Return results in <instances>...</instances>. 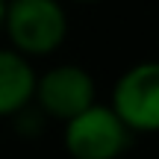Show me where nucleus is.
Listing matches in <instances>:
<instances>
[{
  "mask_svg": "<svg viewBox=\"0 0 159 159\" xmlns=\"http://www.w3.org/2000/svg\"><path fill=\"white\" fill-rule=\"evenodd\" d=\"M68 30V9L62 0H6L0 39L30 62L59 53Z\"/></svg>",
  "mask_w": 159,
  "mask_h": 159,
  "instance_id": "nucleus-1",
  "label": "nucleus"
},
{
  "mask_svg": "<svg viewBox=\"0 0 159 159\" xmlns=\"http://www.w3.org/2000/svg\"><path fill=\"white\" fill-rule=\"evenodd\" d=\"M109 109L133 136L159 133V59H142L118 74L109 94Z\"/></svg>",
  "mask_w": 159,
  "mask_h": 159,
  "instance_id": "nucleus-2",
  "label": "nucleus"
},
{
  "mask_svg": "<svg viewBox=\"0 0 159 159\" xmlns=\"http://www.w3.org/2000/svg\"><path fill=\"white\" fill-rule=\"evenodd\" d=\"M133 139L109 103L100 100L62 124V148L71 159H121L133 148Z\"/></svg>",
  "mask_w": 159,
  "mask_h": 159,
  "instance_id": "nucleus-3",
  "label": "nucleus"
},
{
  "mask_svg": "<svg viewBox=\"0 0 159 159\" xmlns=\"http://www.w3.org/2000/svg\"><path fill=\"white\" fill-rule=\"evenodd\" d=\"M97 103V83L89 68L77 62H59L35 77L33 106L47 121H71Z\"/></svg>",
  "mask_w": 159,
  "mask_h": 159,
  "instance_id": "nucleus-4",
  "label": "nucleus"
},
{
  "mask_svg": "<svg viewBox=\"0 0 159 159\" xmlns=\"http://www.w3.org/2000/svg\"><path fill=\"white\" fill-rule=\"evenodd\" d=\"M35 77H39V71L33 68L30 59H24L12 47L0 44V121L33 106Z\"/></svg>",
  "mask_w": 159,
  "mask_h": 159,
  "instance_id": "nucleus-5",
  "label": "nucleus"
},
{
  "mask_svg": "<svg viewBox=\"0 0 159 159\" xmlns=\"http://www.w3.org/2000/svg\"><path fill=\"white\" fill-rule=\"evenodd\" d=\"M9 121H12V130H15V136L24 139V142H35V139H41V136H44V130H47V124H50V121H47L35 106L21 109V112L12 115Z\"/></svg>",
  "mask_w": 159,
  "mask_h": 159,
  "instance_id": "nucleus-6",
  "label": "nucleus"
},
{
  "mask_svg": "<svg viewBox=\"0 0 159 159\" xmlns=\"http://www.w3.org/2000/svg\"><path fill=\"white\" fill-rule=\"evenodd\" d=\"M68 3H77V6H97V3H103V0H68Z\"/></svg>",
  "mask_w": 159,
  "mask_h": 159,
  "instance_id": "nucleus-7",
  "label": "nucleus"
},
{
  "mask_svg": "<svg viewBox=\"0 0 159 159\" xmlns=\"http://www.w3.org/2000/svg\"><path fill=\"white\" fill-rule=\"evenodd\" d=\"M3 15H6V0H0V35H3Z\"/></svg>",
  "mask_w": 159,
  "mask_h": 159,
  "instance_id": "nucleus-8",
  "label": "nucleus"
},
{
  "mask_svg": "<svg viewBox=\"0 0 159 159\" xmlns=\"http://www.w3.org/2000/svg\"><path fill=\"white\" fill-rule=\"evenodd\" d=\"M156 50H159V33H156ZM156 59H159V56H156Z\"/></svg>",
  "mask_w": 159,
  "mask_h": 159,
  "instance_id": "nucleus-9",
  "label": "nucleus"
}]
</instances>
